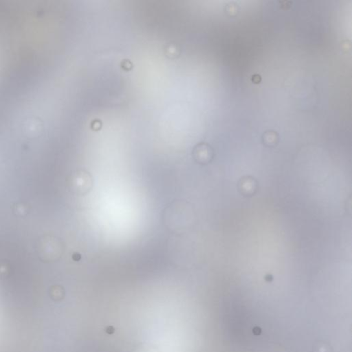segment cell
Wrapping results in <instances>:
<instances>
[{
	"label": "cell",
	"instance_id": "obj_1",
	"mask_svg": "<svg viewBox=\"0 0 352 352\" xmlns=\"http://www.w3.org/2000/svg\"><path fill=\"white\" fill-rule=\"evenodd\" d=\"M72 17H73V10H72ZM72 24H73V18H72ZM72 45H73V44H72ZM73 55H74V54H73Z\"/></svg>",
	"mask_w": 352,
	"mask_h": 352
}]
</instances>
